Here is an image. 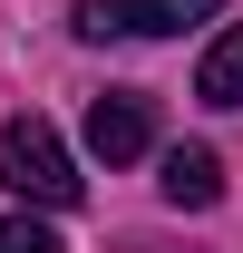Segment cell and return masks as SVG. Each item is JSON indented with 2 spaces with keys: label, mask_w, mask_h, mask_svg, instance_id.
Listing matches in <instances>:
<instances>
[{
  "label": "cell",
  "mask_w": 243,
  "mask_h": 253,
  "mask_svg": "<svg viewBox=\"0 0 243 253\" xmlns=\"http://www.w3.org/2000/svg\"><path fill=\"white\" fill-rule=\"evenodd\" d=\"M0 175L30 205H78V166H68V146H59L49 117H10L0 126Z\"/></svg>",
  "instance_id": "cell-1"
},
{
  "label": "cell",
  "mask_w": 243,
  "mask_h": 253,
  "mask_svg": "<svg viewBox=\"0 0 243 253\" xmlns=\"http://www.w3.org/2000/svg\"><path fill=\"white\" fill-rule=\"evenodd\" d=\"M195 20H214V0H78L88 39H175Z\"/></svg>",
  "instance_id": "cell-2"
},
{
  "label": "cell",
  "mask_w": 243,
  "mask_h": 253,
  "mask_svg": "<svg viewBox=\"0 0 243 253\" xmlns=\"http://www.w3.org/2000/svg\"><path fill=\"white\" fill-rule=\"evenodd\" d=\"M88 146H97L107 166L146 156V97H136V88H107V97L88 107Z\"/></svg>",
  "instance_id": "cell-3"
},
{
  "label": "cell",
  "mask_w": 243,
  "mask_h": 253,
  "mask_svg": "<svg viewBox=\"0 0 243 253\" xmlns=\"http://www.w3.org/2000/svg\"><path fill=\"white\" fill-rule=\"evenodd\" d=\"M165 205H185V214H204L214 195H224V166H214V146H165Z\"/></svg>",
  "instance_id": "cell-4"
},
{
  "label": "cell",
  "mask_w": 243,
  "mask_h": 253,
  "mask_svg": "<svg viewBox=\"0 0 243 253\" xmlns=\"http://www.w3.org/2000/svg\"><path fill=\"white\" fill-rule=\"evenodd\" d=\"M195 97H204V107H243V20L204 49V68H195Z\"/></svg>",
  "instance_id": "cell-5"
},
{
  "label": "cell",
  "mask_w": 243,
  "mask_h": 253,
  "mask_svg": "<svg viewBox=\"0 0 243 253\" xmlns=\"http://www.w3.org/2000/svg\"><path fill=\"white\" fill-rule=\"evenodd\" d=\"M0 253H59V234L30 224V214H10V224H0Z\"/></svg>",
  "instance_id": "cell-6"
}]
</instances>
